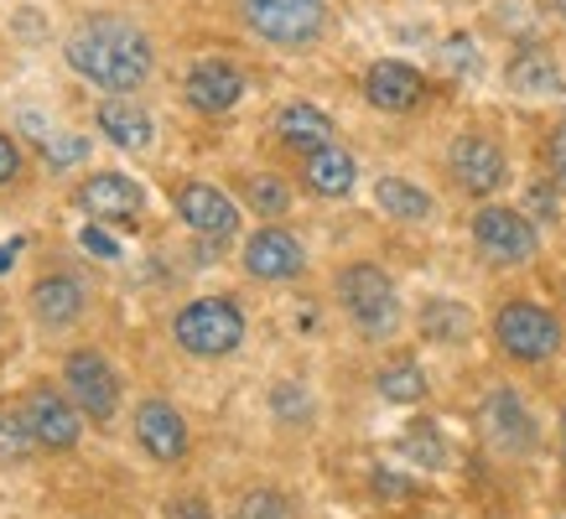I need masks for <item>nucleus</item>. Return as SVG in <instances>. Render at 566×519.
<instances>
[{"label": "nucleus", "instance_id": "obj_31", "mask_svg": "<svg viewBox=\"0 0 566 519\" xmlns=\"http://www.w3.org/2000/svg\"><path fill=\"white\" fill-rule=\"evenodd\" d=\"M442 63L452 73H473V68H479V52H473V42H468V36H447Z\"/></svg>", "mask_w": 566, "mask_h": 519}, {"label": "nucleus", "instance_id": "obj_39", "mask_svg": "<svg viewBox=\"0 0 566 519\" xmlns=\"http://www.w3.org/2000/svg\"><path fill=\"white\" fill-rule=\"evenodd\" d=\"M562 457H566V411H562Z\"/></svg>", "mask_w": 566, "mask_h": 519}, {"label": "nucleus", "instance_id": "obj_3", "mask_svg": "<svg viewBox=\"0 0 566 519\" xmlns=\"http://www.w3.org/2000/svg\"><path fill=\"white\" fill-rule=\"evenodd\" d=\"M338 301H344V311L354 317V328L364 338H390L395 322H400V301H395L390 276L379 265H369V260L348 265L338 276Z\"/></svg>", "mask_w": 566, "mask_h": 519}, {"label": "nucleus", "instance_id": "obj_25", "mask_svg": "<svg viewBox=\"0 0 566 519\" xmlns=\"http://www.w3.org/2000/svg\"><path fill=\"white\" fill-rule=\"evenodd\" d=\"M400 452H406L416 467H431V473L447 467V442H442V432H437L431 421H411L406 436H400Z\"/></svg>", "mask_w": 566, "mask_h": 519}, {"label": "nucleus", "instance_id": "obj_5", "mask_svg": "<svg viewBox=\"0 0 566 519\" xmlns=\"http://www.w3.org/2000/svg\"><path fill=\"white\" fill-rule=\"evenodd\" d=\"M244 27L265 42H281V47H302L323 32L327 21V0H240Z\"/></svg>", "mask_w": 566, "mask_h": 519}, {"label": "nucleus", "instance_id": "obj_37", "mask_svg": "<svg viewBox=\"0 0 566 519\" xmlns=\"http://www.w3.org/2000/svg\"><path fill=\"white\" fill-rule=\"evenodd\" d=\"M17 255H21V240H6V244H0V276L17 265Z\"/></svg>", "mask_w": 566, "mask_h": 519}, {"label": "nucleus", "instance_id": "obj_32", "mask_svg": "<svg viewBox=\"0 0 566 519\" xmlns=\"http://www.w3.org/2000/svg\"><path fill=\"white\" fill-rule=\"evenodd\" d=\"M78 244H84V250H94V255H99V260H120V244L109 240V234H104L99 224H84V234H78Z\"/></svg>", "mask_w": 566, "mask_h": 519}, {"label": "nucleus", "instance_id": "obj_34", "mask_svg": "<svg viewBox=\"0 0 566 519\" xmlns=\"http://www.w3.org/2000/svg\"><path fill=\"white\" fill-rule=\"evenodd\" d=\"M167 519H213V509L203 499H172L167 504Z\"/></svg>", "mask_w": 566, "mask_h": 519}, {"label": "nucleus", "instance_id": "obj_23", "mask_svg": "<svg viewBox=\"0 0 566 519\" xmlns=\"http://www.w3.org/2000/svg\"><path fill=\"white\" fill-rule=\"evenodd\" d=\"M421 332H427L431 343H463L468 332H473V311L463 301H452V296H431L427 307H421Z\"/></svg>", "mask_w": 566, "mask_h": 519}, {"label": "nucleus", "instance_id": "obj_6", "mask_svg": "<svg viewBox=\"0 0 566 519\" xmlns=\"http://www.w3.org/2000/svg\"><path fill=\"white\" fill-rule=\"evenodd\" d=\"M473 244L494 265H525L541 250V234H535V224L520 208H483L479 219H473Z\"/></svg>", "mask_w": 566, "mask_h": 519}, {"label": "nucleus", "instance_id": "obj_15", "mask_svg": "<svg viewBox=\"0 0 566 519\" xmlns=\"http://www.w3.org/2000/svg\"><path fill=\"white\" fill-rule=\"evenodd\" d=\"M78 203L88 208V219H104V224H136L140 203H146V192L120 172H99L88 177L84 188H78Z\"/></svg>", "mask_w": 566, "mask_h": 519}, {"label": "nucleus", "instance_id": "obj_14", "mask_svg": "<svg viewBox=\"0 0 566 519\" xmlns=\"http://www.w3.org/2000/svg\"><path fill=\"white\" fill-rule=\"evenodd\" d=\"M421 94H427V84H421V73H416L411 63L385 57V63H375V68L364 73V99L375 104V109H385V115H406V109H416Z\"/></svg>", "mask_w": 566, "mask_h": 519}, {"label": "nucleus", "instance_id": "obj_8", "mask_svg": "<svg viewBox=\"0 0 566 519\" xmlns=\"http://www.w3.org/2000/svg\"><path fill=\"white\" fill-rule=\"evenodd\" d=\"M21 415H27V426H32L36 436V447L42 452H69L78 447V432H84V421H78V405H73L69 395H57V390H27V395L17 400Z\"/></svg>", "mask_w": 566, "mask_h": 519}, {"label": "nucleus", "instance_id": "obj_12", "mask_svg": "<svg viewBox=\"0 0 566 519\" xmlns=\"http://www.w3.org/2000/svg\"><path fill=\"white\" fill-rule=\"evenodd\" d=\"M136 442L156 463H182L188 457V421L167 400H140L136 411Z\"/></svg>", "mask_w": 566, "mask_h": 519}, {"label": "nucleus", "instance_id": "obj_20", "mask_svg": "<svg viewBox=\"0 0 566 519\" xmlns=\"http://www.w3.org/2000/svg\"><path fill=\"white\" fill-rule=\"evenodd\" d=\"M302 177H307V188L317 192V198H348L359 167H354V156H348L344 146H323V151H312L307 161H302Z\"/></svg>", "mask_w": 566, "mask_h": 519}, {"label": "nucleus", "instance_id": "obj_19", "mask_svg": "<svg viewBox=\"0 0 566 519\" xmlns=\"http://www.w3.org/2000/svg\"><path fill=\"white\" fill-rule=\"evenodd\" d=\"M275 136L286 140L292 151L312 156V151H323V146H333V120H327L317 104H286L275 115Z\"/></svg>", "mask_w": 566, "mask_h": 519}, {"label": "nucleus", "instance_id": "obj_21", "mask_svg": "<svg viewBox=\"0 0 566 519\" xmlns=\"http://www.w3.org/2000/svg\"><path fill=\"white\" fill-rule=\"evenodd\" d=\"M510 88L525 94V99H556L566 88V78H562V68H556L551 52L525 47V52H515V63H510Z\"/></svg>", "mask_w": 566, "mask_h": 519}, {"label": "nucleus", "instance_id": "obj_29", "mask_svg": "<svg viewBox=\"0 0 566 519\" xmlns=\"http://www.w3.org/2000/svg\"><path fill=\"white\" fill-rule=\"evenodd\" d=\"M271 411L286 421V426H302V421H312V395L302 390V384H275L271 390Z\"/></svg>", "mask_w": 566, "mask_h": 519}, {"label": "nucleus", "instance_id": "obj_7", "mask_svg": "<svg viewBox=\"0 0 566 519\" xmlns=\"http://www.w3.org/2000/svg\"><path fill=\"white\" fill-rule=\"evenodd\" d=\"M63 384H69V400L88 415V421H109V415L120 411V380H115V369H109L94 348L69 353V363H63Z\"/></svg>", "mask_w": 566, "mask_h": 519}, {"label": "nucleus", "instance_id": "obj_4", "mask_svg": "<svg viewBox=\"0 0 566 519\" xmlns=\"http://www.w3.org/2000/svg\"><path fill=\"white\" fill-rule=\"evenodd\" d=\"M499 348L520 363H546L562 348V322L556 311H546L541 301H504L494 317Z\"/></svg>", "mask_w": 566, "mask_h": 519}, {"label": "nucleus", "instance_id": "obj_35", "mask_svg": "<svg viewBox=\"0 0 566 519\" xmlns=\"http://www.w3.org/2000/svg\"><path fill=\"white\" fill-rule=\"evenodd\" d=\"M21 172V151L11 136H0V182H11V177Z\"/></svg>", "mask_w": 566, "mask_h": 519}, {"label": "nucleus", "instance_id": "obj_2", "mask_svg": "<svg viewBox=\"0 0 566 519\" xmlns=\"http://www.w3.org/2000/svg\"><path fill=\"white\" fill-rule=\"evenodd\" d=\"M172 338L192 359H223V353H234L244 343V311L229 296H198V301L177 311Z\"/></svg>", "mask_w": 566, "mask_h": 519}, {"label": "nucleus", "instance_id": "obj_10", "mask_svg": "<svg viewBox=\"0 0 566 519\" xmlns=\"http://www.w3.org/2000/svg\"><path fill=\"white\" fill-rule=\"evenodd\" d=\"M483 436L494 442L504 457H525V452H535V442H541V432H535V415L525 411V400L515 395V390H489V400H483Z\"/></svg>", "mask_w": 566, "mask_h": 519}, {"label": "nucleus", "instance_id": "obj_33", "mask_svg": "<svg viewBox=\"0 0 566 519\" xmlns=\"http://www.w3.org/2000/svg\"><path fill=\"white\" fill-rule=\"evenodd\" d=\"M551 182H556V188H566V130H556V136H551Z\"/></svg>", "mask_w": 566, "mask_h": 519}, {"label": "nucleus", "instance_id": "obj_11", "mask_svg": "<svg viewBox=\"0 0 566 519\" xmlns=\"http://www.w3.org/2000/svg\"><path fill=\"white\" fill-rule=\"evenodd\" d=\"M177 213H182L188 229L203 234V240H229V234L240 229L234 198L219 188H208V182H182V188H177Z\"/></svg>", "mask_w": 566, "mask_h": 519}, {"label": "nucleus", "instance_id": "obj_28", "mask_svg": "<svg viewBox=\"0 0 566 519\" xmlns=\"http://www.w3.org/2000/svg\"><path fill=\"white\" fill-rule=\"evenodd\" d=\"M234 519H296L292 515V499L286 494H275V488H250L234 509Z\"/></svg>", "mask_w": 566, "mask_h": 519}, {"label": "nucleus", "instance_id": "obj_16", "mask_svg": "<svg viewBox=\"0 0 566 519\" xmlns=\"http://www.w3.org/2000/svg\"><path fill=\"white\" fill-rule=\"evenodd\" d=\"M188 104L192 109H203V115H223V109H234L244 99V73L234 63H223V57H208L198 68L188 73Z\"/></svg>", "mask_w": 566, "mask_h": 519}, {"label": "nucleus", "instance_id": "obj_38", "mask_svg": "<svg viewBox=\"0 0 566 519\" xmlns=\"http://www.w3.org/2000/svg\"><path fill=\"white\" fill-rule=\"evenodd\" d=\"M551 6H556V17H562V21H566V0H551Z\"/></svg>", "mask_w": 566, "mask_h": 519}, {"label": "nucleus", "instance_id": "obj_22", "mask_svg": "<svg viewBox=\"0 0 566 519\" xmlns=\"http://www.w3.org/2000/svg\"><path fill=\"white\" fill-rule=\"evenodd\" d=\"M375 203L390 213V219H400V224H421V219H431V192H421L416 182H406V177H379L375 188Z\"/></svg>", "mask_w": 566, "mask_h": 519}, {"label": "nucleus", "instance_id": "obj_26", "mask_svg": "<svg viewBox=\"0 0 566 519\" xmlns=\"http://www.w3.org/2000/svg\"><path fill=\"white\" fill-rule=\"evenodd\" d=\"M32 452H42V447H36L21 405H0V457H6V463H27Z\"/></svg>", "mask_w": 566, "mask_h": 519}, {"label": "nucleus", "instance_id": "obj_1", "mask_svg": "<svg viewBox=\"0 0 566 519\" xmlns=\"http://www.w3.org/2000/svg\"><path fill=\"white\" fill-rule=\"evenodd\" d=\"M69 63L88 84L109 88V94H130L151 73V36L120 17H94L69 36Z\"/></svg>", "mask_w": 566, "mask_h": 519}, {"label": "nucleus", "instance_id": "obj_13", "mask_svg": "<svg viewBox=\"0 0 566 519\" xmlns=\"http://www.w3.org/2000/svg\"><path fill=\"white\" fill-rule=\"evenodd\" d=\"M302 265H307V250L286 229H260L244 244V271L255 280H292V276H302Z\"/></svg>", "mask_w": 566, "mask_h": 519}, {"label": "nucleus", "instance_id": "obj_24", "mask_svg": "<svg viewBox=\"0 0 566 519\" xmlns=\"http://www.w3.org/2000/svg\"><path fill=\"white\" fill-rule=\"evenodd\" d=\"M375 384H379V395L395 400V405H411V400L427 395V374H421V363H416V359H395V363H385Z\"/></svg>", "mask_w": 566, "mask_h": 519}, {"label": "nucleus", "instance_id": "obj_36", "mask_svg": "<svg viewBox=\"0 0 566 519\" xmlns=\"http://www.w3.org/2000/svg\"><path fill=\"white\" fill-rule=\"evenodd\" d=\"M531 208H535V213H546V219H556V192H551L546 182H535V188H531Z\"/></svg>", "mask_w": 566, "mask_h": 519}, {"label": "nucleus", "instance_id": "obj_30", "mask_svg": "<svg viewBox=\"0 0 566 519\" xmlns=\"http://www.w3.org/2000/svg\"><path fill=\"white\" fill-rule=\"evenodd\" d=\"M42 151L52 167H73L88 156V136H42Z\"/></svg>", "mask_w": 566, "mask_h": 519}, {"label": "nucleus", "instance_id": "obj_17", "mask_svg": "<svg viewBox=\"0 0 566 519\" xmlns=\"http://www.w3.org/2000/svg\"><path fill=\"white\" fill-rule=\"evenodd\" d=\"M94 120H99V136H109L115 146H125V151H146V146H151V136H156L151 115H146L136 99H125V94H120V99H104Z\"/></svg>", "mask_w": 566, "mask_h": 519}, {"label": "nucleus", "instance_id": "obj_9", "mask_svg": "<svg viewBox=\"0 0 566 519\" xmlns=\"http://www.w3.org/2000/svg\"><path fill=\"white\" fill-rule=\"evenodd\" d=\"M447 167H452V182H458L463 192H473V198H489V192H499V188H504V177H510V167H504V151H499L489 136H479V130H468V136L452 140Z\"/></svg>", "mask_w": 566, "mask_h": 519}, {"label": "nucleus", "instance_id": "obj_27", "mask_svg": "<svg viewBox=\"0 0 566 519\" xmlns=\"http://www.w3.org/2000/svg\"><path fill=\"white\" fill-rule=\"evenodd\" d=\"M244 203L255 208L260 219H281L286 208H292V192H286V182L271 172H255V177H244Z\"/></svg>", "mask_w": 566, "mask_h": 519}, {"label": "nucleus", "instance_id": "obj_18", "mask_svg": "<svg viewBox=\"0 0 566 519\" xmlns=\"http://www.w3.org/2000/svg\"><path fill=\"white\" fill-rule=\"evenodd\" d=\"M84 301H88V292L73 276H42L32 286V311H36V322H48V328H69L73 317L84 311Z\"/></svg>", "mask_w": 566, "mask_h": 519}]
</instances>
